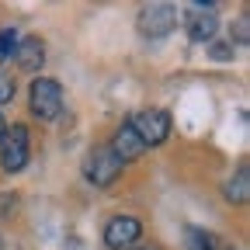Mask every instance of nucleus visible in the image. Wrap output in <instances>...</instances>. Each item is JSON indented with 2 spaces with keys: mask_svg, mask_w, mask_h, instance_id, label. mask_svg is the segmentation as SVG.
Listing matches in <instances>:
<instances>
[{
  "mask_svg": "<svg viewBox=\"0 0 250 250\" xmlns=\"http://www.w3.org/2000/svg\"><path fill=\"white\" fill-rule=\"evenodd\" d=\"M28 98H31V111H35L42 122L59 118V111H62V87H59L56 80H49V77L31 80Z\"/></svg>",
  "mask_w": 250,
  "mask_h": 250,
  "instance_id": "nucleus-3",
  "label": "nucleus"
},
{
  "mask_svg": "<svg viewBox=\"0 0 250 250\" xmlns=\"http://www.w3.org/2000/svg\"><path fill=\"white\" fill-rule=\"evenodd\" d=\"M139 236H143V226L132 215H118V219H111V223L104 226V243L111 250H129V247L139 243Z\"/></svg>",
  "mask_w": 250,
  "mask_h": 250,
  "instance_id": "nucleus-6",
  "label": "nucleus"
},
{
  "mask_svg": "<svg viewBox=\"0 0 250 250\" xmlns=\"http://www.w3.org/2000/svg\"><path fill=\"white\" fill-rule=\"evenodd\" d=\"M129 125L136 129V136L143 139V146H160V143L170 136V115H167V111H156V108L139 111Z\"/></svg>",
  "mask_w": 250,
  "mask_h": 250,
  "instance_id": "nucleus-5",
  "label": "nucleus"
},
{
  "mask_svg": "<svg viewBox=\"0 0 250 250\" xmlns=\"http://www.w3.org/2000/svg\"><path fill=\"white\" fill-rule=\"evenodd\" d=\"M11 98H14V80L7 73H0V104H7Z\"/></svg>",
  "mask_w": 250,
  "mask_h": 250,
  "instance_id": "nucleus-13",
  "label": "nucleus"
},
{
  "mask_svg": "<svg viewBox=\"0 0 250 250\" xmlns=\"http://www.w3.org/2000/svg\"><path fill=\"white\" fill-rule=\"evenodd\" d=\"M188 250H215V236L205 229H188Z\"/></svg>",
  "mask_w": 250,
  "mask_h": 250,
  "instance_id": "nucleus-11",
  "label": "nucleus"
},
{
  "mask_svg": "<svg viewBox=\"0 0 250 250\" xmlns=\"http://www.w3.org/2000/svg\"><path fill=\"white\" fill-rule=\"evenodd\" d=\"M191 18H188V35L191 42H212V35L219 31V18H215V4H191Z\"/></svg>",
  "mask_w": 250,
  "mask_h": 250,
  "instance_id": "nucleus-7",
  "label": "nucleus"
},
{
  "mask_svg": "<svg viewBox=\"0 0 250 250\" xmlns=\"http://www.w3.org/2000/svg\"><path fill=\"white\" fill-rule=\"evenodd\" d=\"M14 49H18V35L7 28V31H0V62L4 59H11L14 56Z\"/></svg>",
  "mask_w": 250,
  "mask_h": 250,
  "instance_id": "nucleus-12",
  "label": "nucleus"
},
{
  "mask_svg": "<svg viewBox=\"0 0 250 250\" xmlns=\"http://www.w3.org/2000/svg\"><path fill=\"white\" fill-rule=\"evenodd\" d=\"M177 28V11L170 4H149L139 11V31L146 39H167Z\"/></svg>",
  "mask_w": 250,
  "mask_h": 250,
  "instance_id": "nucleus-4",
  "label": "nucleus"
},
{
  "mask_svg": "<svg viewBox=\"0 0 250 250\" xmlns=\"http://www.w3.org/2000/svg\"><path fill=\"white\" fill-rule=\"evenodd\" d=\"M4 129H7V122H4V115H0V136H4Z\"/></svg>",
  "mask_w": 250,
  "mask_h": 250,
  "instance_id": "nucleus-16",
  "label": "nucleus"
},
{
  "mask_svg": "<svg viewBox=\"0 0 250 250\" xmlns=\"http://www.w3.org/2000/svg\"><path fill=\"white\" fill-rule=\"evenodd\" d=\"M28 129L24 125H7L4 136H0V167L7 174H18L28 164Z\"/></svg>",
  "mask_w": 250,
  "mask_h": 250,
  "instance_id": "nucleus-2",
  "label": "nucleus"
},
{
  "mask_svg": "<svg viewBox=\"0 0 250 250\" xmlns=\"http://www.w3.org/2000/svg\"><path fill=\"white\" fill-rule=\"evenodd\" d=\"M226 198H229V202H236V205H240V202H247V164L236 170V177H229V181H226Z\"/></svg>",
  "mask_w": 250,
  "mask_h": 250,
  "instance_id": "nucleus-10",
  "label": "nucleus"
},
{
  "mask_svg": "<svg viewBox=\"0 0 250 250\" xmlns=\"http://www.w3.org/2000/svg\"><path fill=\"white\" fill-rule=\"evenodd\" d=\"M236 42L247 45V18H240V24H236Z\"/></svg>",
  "mask_w": 250,
  "mask_h": 250,
  "instance_id": "nucleus-14",
  "label": "nucleus"
},
{
  "mask_svg": "<svg viewBox=\"0 0 250 250\" xmlns=\"http://www.w3.org/2000/svg\"><path fill=\"white\" fill-rule=\"evenodd\" d=\"M14 59H18V66H21L24 73H39L42 62H45V49H42L39 39H24V42H18Z\"/></svg>",
  "mask_w": 250,
  "mask_h": 250,
  "instance_id": "nucleus-9",
  "label": "nucleus"
},
{
  "mask_svg": "<svg viewBox=\"0 0 250 250\" xmlns=\"http://www.w3.org/2000/svg\"><path fill=\"white\" fill-rule=\"evenodd\" d=\"M212 56H215V59H233V49H223V45H215V49H212Z\"/></svg>",
  "mask_w": 250,
  "mask_h": 250,
  "instance_id": "nucleus-15",
  "label": "nucleus"
},
{
  "mask_svg": "<svg viewBox=\"0 0 250 250\" xmlns=\"http://www.w3.org/2000/svg\"><path fill=\"white\" fill-rule=\"evenodd\" d=\"M143 149H146V146H143V139L136 136V129H132V125L125 122L122 129L115 132V139H111V153L118 156L122 164H129V160H139V156H143Z\"/></svg>",
  "mask_w": 250,
  "mask_h": 250,
  "instance_id": "nucleus-8",
  "label": "nucleus"
},
{
  "mask_svg": "<svg viewBox=\"0 0 250 250\" xmlns=\"http://www.w3.org/2000/svg\"><path fill=\"white\" fill-rule=\"evenodd\" d=\"M122 160L111 153V146H94L87 153V160H83V174L94 188H111L118 177H122Z\"/></svg>",
  "mask_w": 250,
  "mask_h": 250,
  "instance_id": "nucleus-1",
  "label": "nucleus"
}]
</instances>
